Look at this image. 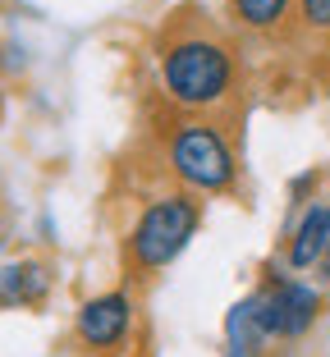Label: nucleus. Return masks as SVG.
Listing matches in <instances>:
<instances>
[{"label": "nucleus", "instance_id": "nucleus-3", "mask_svg": "<svg viewBox=\"0 0 330 357\" xmlns=\"http://www.w3.org/2000/svg\"><path fill=\"white\" fill-rule=\"evenodd\" d=\"M170 165L193 192H225L234 183V147L211 119H188L170 137Z\"/></svg>", "mask_w": 330, "mask_h": 357}, {"label": "nucleus", "instance_id": "nucleus-5", "mask_svg": "<svg viewBox=\"0 0 330 357\" xmlns=\"http://www.w3.org/2000/svg\"><path fill=\"white\" fill-rule=\"evenodd\" d=\"M317 312H321V298L303 280H280L276 289H267V321H271V335L280 339L308 335Z\"/></svg>", "mask_w": 330, "mask_h": 357}, {"label": "nucleus", "instance_id": "nucleus-11", "mask_svg": "<svg viewBox=\"0 0 330 357\" xmlns=\"http://www.w3.org/2000/svg\"><path fill=\"white\" fill-rule=\"evenodd\" d=\"M321 271H326V280H330V252H326V261H321Z\"/></svg>", "mask_w": 330, "mask_h": 357}, {"label": "nucleus", "instance_id": "nucleus-4", "mask_svg": "<svg viewBox=\"0 0 330 357\" xmlns=\"http://www.w3.org/2000/svg\"><path fill=\"white\" fill-rule=\"evenodd\" d=\"M133 330V303L128 294H101V298H87L83 312H78V339L87 348H115L128 339Z\"/></svg>", "mask_w": 330, "mask_h": 357}, {"label": "nucleus", "instance_id": "nucleus-10", "mask_svg": "<svg viewBox=\"0 0 330 357\" xmlns=\"http://www.w3.org/2000/svg\"><path fill=\"white\" fill-rule=\"evenodd\" d=\"M299 19L312 32H330V0H299Z\"/></svg>", "mask_w": 330, "mask_h": 357}, {"label": "nucleus", "instance_id": "nucleus-8", "mask_svg": "<svg viewBox=\"0 0 330 357\" xmlns=\"http://www.w3.org/2000/svg\"><path fill=\"white\" fill-rule=\"evenodd\" d=\"M51 289V275L42 261H10L0 266V307H28L42 303Z\"/></svg>", "mask_w": 330, "mask_h": 357}, {"label": "nucleus", "instance_id": "nucleus-1", "mask_svg": "<svg viewBox=\"0 0 330 357\" xmlns=\"http://www.w3.org/2000/svg\"><path fill=\"white\" fill-rule=\"evenodd\" d=\"M160 87L183 110H211L234 87V51L211 32L174 37L160 55Z\"/></svg>", "mask_w": 330, "mask_h": 357}, {"label": "nucleus", "instance_id": "nucleus-7", "mask_svg": "<svg viewBox=\"0 0 330 357\" xmlns=\"http://www.w3.org/2000/svg\"><path fill=\"white\" fill-rule=\"evenodd\" d=\"M326 252H330V206L317 202V206H308V215H303L299 229H294L289 266H294V271H308V266L326 261Z\"/></svg>", "mask_w": 330, "mask_h": 357}, {"label": "nucleus", "instance_id": "nucleus-6", "mask_svg": "<svg viewBox=\"0 0 330 357\" xmlns=\"http://www.w3.org/2000/svg\"><path fill=\"white\" fill-rule=\"evenodd\" d=\"M225 339L234 353H257L271 339V321H267V294H248L243 303L230 307L225 316Z\"/></svg>", "mask_w": 330, "mask_h": 357}, {"label": "nucleus", "instance_id": "nucleus-2", "mask_svg": "<svg viewBox=\"0 0 330 357\" xmlns=\"http://www.w3.org/2000/svg\"><path fill=\"white\" fill-rule=\"evenodd\" d=\"M202 225V206L188 197V192H170V197H156L133 225V238H128V252L138 271H160L170 266L174 257L188 248V238Z\"/></svg>", "mask_w": 330, "mask_h": 357}, {"label": "nucleus", "instance_id": "nucleus-12", "mask_svg": "<svg viewBox=\"0 0 330 357\" xmlns=\"http://www.w3.org/2000/svg\"><path fill=\"white\" fill-rule=\"evenodd\" d=\"M225 357H253V353H234V348H230V353H225Z\"/></svg>", "mask_w": 330, "mask_h": 357}, {"label": "nucleus", "instance_id": "nucleus-9", "mask_svg": "<svg viewBox=\"0 0 330 357\" xmlns=\"http://www.w3.org/2000/svg\"><path fill=\"white\" fill-rule=\"evenodd\" d=\"M230 10H234V19L243 23V28L271 32V28H280V23L289 19L294 0H230Z\"/></svg>", "mask_w": 330, "mask_h": 357}]
</instances>
